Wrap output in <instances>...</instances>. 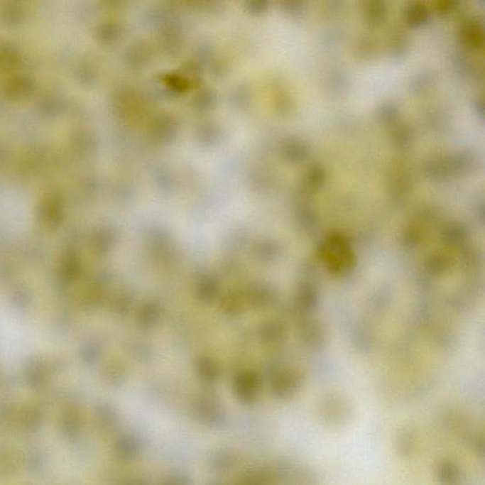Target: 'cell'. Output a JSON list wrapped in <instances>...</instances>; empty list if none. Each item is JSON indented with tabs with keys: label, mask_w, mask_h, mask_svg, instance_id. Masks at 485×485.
Listing matches in <instances>:
<instances>
[{
	"label": "cell",
	"mask_w": 485,
	"mask_h": 485,
	"mask_svg": "<svg viewBox=\"0 0 485 485\" xmlns=\"http://www.w3.org/2000/svg\"><path fill=\"white\" fill-rule=\"evenodd\" d=\"M29 15L26 0H4L0 9V19L10 27L23 24Z\"/></svg>",
	"instance_id": "cell-1"
},
{
	"label": "cell",
	"mask_w": 485,
	"mask_h": 485,
	"mask_svg": "<svg viewBox=\"0 0 485 485\" xmlns=\"http://www.w3.org/2000/svg\"><path fill=\"white\" fill-rule=\"evenodd\" d=\"M23 63V56L18 48L10 44L0 45V70L13 72Z\"/></svg>",
	"instance_id": "cell-2"
}]
</instances>
